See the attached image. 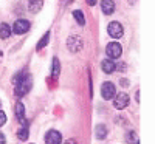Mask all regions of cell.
Segmentation results:
<instances>
[{
    "mask_svg": "<svg viewBox=\"0 0 155 144\" xmlns=\"http://www.w3.org/2000/svg\"><path fill=\"white\" fill-rule=\"evenodd\" d=\"M12 82L16 84V88H14V93L22 98L28 93L31 90V85H33V77L30 74H25V73H17L14 77H12Z\"/></svg>",
    "mask_w": 155,
    "mask_h": 144,
    "instance_id": "6da1fadb",
    "label": "cell"
},
{
    "mask_svg": "<svg viewBox=\"0 0 155 144\" xmlns=\"http://www.w3.org/2000/svg\"><path fill=\"white\" fill-rule=\"evenodd\" d=\"M107 33H109L110 37H115V39L123 37V34H124L123 25H121L120 22H110L109 27H107Z\"/></svg>",
    "mask_w": 155,
    "mask_h": 144,
    "instance_id": "7a4b0ae2",
    "label": "cell"
},
{
    "mask_svg": "<svg viewBox=\"0 0 155 144\" xmlns=\"http://www.w3.org/2000/svg\"><path fill=\"white\" fill-rule=\"evenodd\" d=\"M106 53H107V56L110 57V59H116V57H120L121 56V53H123V48H121V45L118 44V42H110L107 47H106Z\"/></svg>",
    "mask_w": 155,
    "mask_h": 144,
    "instance_id": "3957f363",
    "label": "cell"
},
{
    "mask_svg": "<svg viewBox=\"0 0 155 144\" xmlns=\"http://www.w3.org/2000/svg\"><path fill=\"white\" fill-rule=\"evenodd\" d=\"M30 30V22L28 20H23V19H19L16 20L14 23V27H12V33L14 34H23V33H27Z\"/></svg>",
    "mask_w": 155,
    "mask_h": 144,
    "instance_id": "277c9868",
    "label": "cell"
},
{
    "mask_svg": "<svg viewBox=\"0 0 155 144\" xmlns=\"http://www.w3.org/2000/svg\"><path fill=\"white\" fill-rule=\"evenodd\" d=\"M101 95H102V98H104V99L115 98V95H116L115 85L112 82H104V84H102V87H101Z\"/></svg>",
    "mask_w": 155,
    "mask_h": 144,
    "instance_id": "5b68a950",
    "label": "cell"
},
{
    "mask_svg": "<svg viewBox=\"0 0 155 144\" xmlns=\"http://www.w3.org/2000/svg\"><path fill=\"white\" fill-rule=\"evenodd\" d=\"M45 142L47 144H61L62 142V136L58 130H50L45 135Z\"/></svg>",
    "mask_w": 155,
    "mask_h": 144,
    "instance_id": "8992f818",
    "label": "cell"
},
{
    "mask_svg": "<svg viewBox=\"0 0 155 144\" xmlns=\"http://www.w3.org/2000/svg\"><path fill=\"white\" fill-rule=\"evenodd\" d=\"M115 109H118V110H123L129 106V96L126 93H120V95H116L115 98Z\"/></svg>",
    "mask_w": 155,
    "mask_h": 144,
    "instance_id": "52a82bcc",
    "label": "cell"
},
{
    "mask_svg": "<svg viewBox=\"0 0 155 144\" xmlns=\"http://www.w3.org/2000/svg\"><path fill=\"white\" fill-rule=\"evenodd\" d=\"M101 68H102V71H104V73L110 74V73H113L116 70V64H115L113 59H104V61L101 62Z\"/></svg>",
    "mask_w": 155,
    "mask_h": 144,
    "instance_id": "ba28073f",
    "label": "cell"
},
{
    "mask_svg": "<svg viewBox=\"0 0 155 144\" xmlns=\"http://www.w3.org/2000/svg\"><path fill=\"white\" fill-rule=\"evenodd\" d=\"M68 48H70V51L76 53V51H79L82 48V41L79 37H76V36H71L68 39Z\"/></svg>",
    "mask_w": 155,
    "mask_h": 144,
    "instance_id": "9c48e42d",
    "label": "cell"
},
{
    "mask_svg": "<svg viewBox=\"0 0 155 144\" xmlns=\"http://www.w3.org/2000/svg\"><path fill=\"white\" fill-rule=\"evenodd\" d=\"M16 118L19 119L20 124H25V123H27V119H25V106H23L20 101L16 104Z\"/></svg>",
    "mask_w": 155,
    "mask_h": 144,
    "instance_id": "30bf717a",
    "label": "cell"
},
{
    "mask_svg": "<svg viewBox=\"0 0 155 144\" xmlns=\"http://www.w3.org/2000/svg\"><path fill=\"white\" fill-rule=\"evenodd\" d=\"M101 9H102V12H104L106 16H110L112 12L115 11V3L112 2V0H102Z\"/></svg>",
    "mask_w": 155,
    "mask_h": 144,
    "instance_id": "8fae6325",
    "label": "cell"
},
{
    "mask_svg": "<svg viewBox=\"0 0 155 144\" xmlns=\"http://www.w3.org/2000/svg\"><path fill=\"white\" fill-rule=\"evenodd\" d=\"M28 135H30V126H28V123H25V124H22V129H19L17 136L20 141H27Z\"/></svg>",
    "mask_w": 155,
    "mask_h": 144,
    "instance_id": "7c38bea8",
    "label": "cell"
},
{
    "mask_svg": "<svg viewBox=\"0 0 155 144\" xmlns=\"http://www.w3.org/2000/svg\"><path fill=\"white\" fill-rule=\"evenodd\" d=\"M95 135L98 139H104L107 136V127L104 124H98L96 129H95Z\"/></svg>",
    "mask_w": 155,
    "mask_h": 144,
    "instance_id": "4fadbf2b",
    "label": "cell"
},
{
    "mask_svg": "<svg viewBox=\"0 0 155 144\" xmlns=\"http://www.w3.org/2000/svg\"><path fill=\"white\" fill-rule=\"evenodd\" d=\"M53 64H51V76L53 77H58L59 73H61V64H59V59L58 57H53V61H51Z\"/></svg>",
    "mask_w": 155,
    "mask_h": 144,
    "instance_id": "5bb4252c",
    "label": "cell"
},
{
    "mask_svg": "<svg viewBox=\"0 0 155 144\" xmlns=\"http://www.w3.org/2000/svg\"><path fill=\"white\" fill-rule=\"evenodd\" d=\"M42 8V0H30V5H28V9L31 12H37L41 11Z\"/></svg>",
    "mask_w": 155,
    "mask_h": 144,
    "instance_id": "9a60e30c",
    "label": "cell"
},
{
    "mask_svg": "<svg viewBox=\"0 0 155 144\" xmlns=\"http://www.w3.org/2000/svg\"><path fill=\"white\" fill-rule=\"evenodd\" d=\"M9 36H11V28H9V25L2 23V25H0V37H2V39H8Z\"/></svg>",
    "mask_w": 155,
    "mask_h": 144,
    "instance_id": "2e32d148",
    "label": "cell"
},
{
    "mask_svg": "<svg viewBox=\"0 0 155 144\" xmlns=\"http://www.w3.org/2000/svg\"><path fill=\"white\" fill-rule=\"evenodd\" d=\"M73 17H74V20L81 25V27H84L85 25V17H84V14H82V11H79V9H76V11H73Z\"/></svg>",
    "mask_w": 155,
    "mask_h": 144,
    "instance_id": "e0dca14e",
    "label": "cell"
},
{
    "mask_svg": "<svg viewBox=\"0 0 155 144\" xmlns=\"http://www.w3.org/2000/svg\"><path fill=\"white\" fill-rule=\"evenodd\" d=\"M50 42V31L48 33H45V36L42 37V41H39V44H37V50L41 51L44 47H47V44Z\"/></svg>",
    "mask_w": 155,
    "mask_h": 144,
    "instance_id": "ac0fdd59",
    "label": "cell"
},
{
    "mask_svg": "<svg viewBox=\"0 0 155 144\" xmlns=\"http://www.w3.org/2000/svg\"><path fill=\"white\" fill-rule=\"evenodd\" d=\"M5 123H6V115L3 110H0V127L5 126Z\"/></svg>",
    "mask_w": 155,
    "mask_h": 144,
    "instance_id": "d6986e66",
    "label": "cell"
},
{
    "mask_svg": "<svg viewBox=\"0 0 155 144\" xmlns=\"http://www.w3.org/2000/svg\"><path fill=\"white\" fill-rule=\"evenodd\" d=\"M0 144H6V139H5V135L0 133Z\"/></svg>",
    "mask_w": 155,
    "mask_h": 144,
    "instance_id": "ffe728a7",
    "label": "cell"
},
{
    "mask_svg": "<svg viewBox=\"0 0 155 144\" xmlns=\"http://www.w3.org/2000/svg\"><path fill=\"white\" fill-rule=\"evenodd\" d=\"M87 2V5H90V6H95L96 5V0H85Z\"/></svg>",
    "mask_w": 155,
    "mask_h": 144,
    "instance_id": "44dd1931",
    "label": "cell"
},
{
    "mask_svg": "<svg viewBox=\"0 0 155 144\" xmlns=\"http://www.w3.org/2000/svg\"><path fill=\"white\" fill-rule=\"evenodd\" d=\"M65 144H78V142H76V139L70 138V139H67V141H65Z\"/></svg>",
    "mask_w": 155,
    "mask_h": 144,
    "instance_id": "7402d4cb",
    "label": "cell"
},
{
    "mask_svg": "<svg viewBox=\"0 0 155 144\" xmlns=\"http://www.w3.org/2000/svg\"><path fill=\"white\" fill-rule=\"evenodd\" d=\"M121 84H123V85H129V81H126V79H121Z\"/></svg>",
    "mask_w": 155,
    "mask_h": 144,
    "instance_id": "603a6c76",
    "label": "cell"
},
{
    "mask_svg": "<svg viewBox=\"0 0 155 144\" xmlns=\"http://www.w3.org/2000/svg\"><path fill=\"white\" fill-rule=\"evenodd\" d=\"M0 104H2V102H0Z\"/></svg>",
    "mask_w": 155,
    "mask_h": 144,
    "instance_id": "cb8c5ba5",
    "label": "cell"
}]
</instances>
